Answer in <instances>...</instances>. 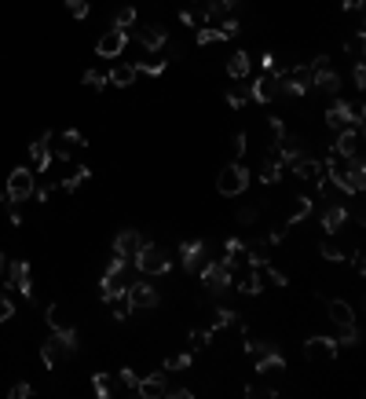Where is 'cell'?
I'll return each mask as SVG.
<instances>
[{"instance_id": "cell-1", "label": "cell", "mask_w": 366, "mask_h": 399, "mask_svg": "<svg viewBox=\"0 0 366 399\" xmlns=\"http://www.w3.org/2000/svg\"><path fill=\"white\" fill-rule=\"evenodd\" d=\"M326 315H330V322L341 330V341L337 344H359V315H355V308L348 300H341V297H333L326 300Z\"/></svg>"}, {"instance_id": "cell-2", "label": "cell", "mask_w": 366, "mask_h": 399, "mask_svg": "<svg viewBox=\"0 0 366 399\" xmlns=\"http://www.w3.org/2000/svg\"><path fill=\"white\" fill-rule=\"evenodd\" d=\"M128 286H132V279H128V260L114 253V260H110V264H106V271H103V282H99V293H103V300L110 304L114 297H125V293H128Z\"/></svg>"}, {"instance_id": "cell-3", "label": "cell", "mask_w": 366, "mask_h": 399, "mask_svg": "<svg viewBox=\"0 0 366 399\" xmlns=\"http://www.w3.org/2000/svg\"><path fill=\"white\" fill-rule=\"evenodd\" d=\"M249 183H253V172L245 169V162H228V165L220 169V176H217V191H220L223 198L245 194V191H249Z\"/></svg>"}, {"instance_id": "cell-4", "label": "cell", "mask_w": 366, "mask_h": 399, "mask_svg": "<svg viewBox=\"0 0 366 399\" xmlns=\"http://www.w3.org/2000/svg\"><path fill=\"white\" fill-rule=\"evenodd\" d=\"M202 286H206V293H212V297H220V293H228L234 286V271L228 268V260H209L206 268L198 271Z\"/></svg>"}, {"instance_id": "cell-5", "label": "cell", "mask_w": 366, "mask_h": 399, "mask_svg": "<svg viewBox=\"0 0 366 399\" xmlns=\"http://www.w3.org/2000/svg\"><path fill=\"white\" fill-rule=\"evenodd\" d=\"M34 183H37V172L26 169V165H19V169L8 172V183H4V194L12 205H23L26 198H34Z\"/></svg>"}, {"instance_id": "cell-6", "label": "cell", "mask_w": 366, "mask_h": 399, "mask_svg": "<svg viewBox=\"0 0 366 399\" xmlns=\"http://www.w3.org/2000/svg\"><path fill=\"white\" fill-rule=\"evenodd\" d=\"M132 264H136L139 271H143V275H169L172 260H169V253H165L161 246H150V242H147V246L136 253Z\"/></svg>"}, {"instance_id": "cell-7", "label": "cell", "mask_w": 366, "mask_h": 399, "mask_svg": "<svg viewBox=\"0 0 366 399\" xmlns=\"http://www.w3.org/2000/svg\"><path fill=\"white\" fill-rule=\"evenodd\" d=\"M311 85H315V73H311L308 62H300V66H293V70H282V92L286 96L300 99V96L311 92Z\"/></svg>"}, {"instance_id": "cell-8", "label": "cell", "mask_w": 366, "mask_h": 399, "mask_svg": "<svg viewBox=\"0 0 366 399\" xmlns=\"http://www.w3.org/2000/svg\"><path fill=\"white\" fill-rule=\"evenodd\" d=\"M249 96L256 103H275L278 96H282V70H264L249 85Z\"/></svg>"}, {"instance_id": "cell-9", "label": "cell", "mask_w": 366, "mask_h": 399, "mask_svg": "<svg viewBox=\"0 0 366 399\" xmlns=\"http://www.w3.org/2000/svg\"><path fill=\"white\" fill-rule=\"evenodd\" d=\"M180 264H183V271L198 275V271L209 264L206 242H202V238H183V242H180Z\"/></svg>"}, {"instance_id": "cell-10", "label": "cell", "mask_w": 366, "mask_h": 399, "mask_svg": "<svg viewBox=\"0 0 366 399\" xmlns=\"http://www.w3.org/2000/svg\"><path fill=\"white\" fill-rule=\"evenodd\" d=\"M125 44H128V29H106V34L95 40V55L99 59H117L125 51Z\"/></svg>"}, {"instance_id": "cell-11", "label": "cell", "mask_w": 366, "mask_h": 399, "mask_svg": "<svg viewBox=\"0 0 366 399\" xmlns=\"http://www.w3.org/2000/svg\"><path fill=\"white\" fill-rule=\"evenodd\" d=\"M4 286L8 289H19L23 297H34V282H29V264H26V260H12V264H8Z\"/></svg>"}, {"instance_id": "cell-12", "label": "cell", "mask_w": 366, "mask_h": 399, "mask_svg": "<svg viewBox=\"0 0 366 399\" xmlns=\"http://www.w3.org/2000/svg\"><path fill=\"white\" fill-rule=\"evenodd\" d=\"M48 143H51V132H40L37 140L29 143V162H34L29 169H34L37 176L51 169V146H48Z\"/></svg>"}, {"instance_id": "cell-13", "label": "cell", "mask_w": 366, "mask_h": 399, "mask_svg": "<svg viewBox=\"0 0 366 399\" xmlns=\"http://www.w3.org/2000/svg\"><path fill=\"white\" fill-rule=\"evenodd\" d=\"M84 146H88V140H84L77 129H66V132L56 136V157H59V162H70V157L77 151H84Z\"/></svg>"}, {"instance_id": "cell-14", "label": "cell", "mask_w": 366, "mask_h": 399, "mask_svg": "<svg viewBox=\"0 0 366 399\" xmlns=\"http://www.w3.org/2000/svg\"><path fill=\"white\" fill-rule=\"evenodd\" d=\"M143 246H147V238L139 235L136 227H125L121 235L114 238V253H117V257H125V260H136V253H139Z\"/></svg>"}, {"instance_id": "cell-15", "label": "cell", "mask_w": 366, "mask_h": 399, "mask_svg": "<svg viewBox=\"0 0 366 399\" xmlns=\"http://www.w3.org/2000/svg\"><path fill=\"white\" fill-rule=\"evenodd\" d=\"M359 143H363V125H348V129H341V132H337V140H333L330 151H333V154L352 157V154H359Z\"/></svg>"}, {"instance_id": "cell-16", "label": "cell", "mask_w": 366, "mask_h": 399, "mask_svg": "<svg viewBox=\"0 0 366 399\" xmlns=\"http://www.w3.org/2000/svg\"><path fill=\"white\" fill-rule=\"evenodd\" d=\"M125 297H128L132 308H158V304H161V293L150 286V282H132Z\"/></svg>"}, {"instance_id": "cell-17", "label": "cell", "mask_w": 366, "mask_h": 399, "mask_svg": "<svg viewBox=\"0 0 366 399\" xmlns=\"http://www.w3.org/2000/svg\"><path fill=\"white\" fill-rule=\"evenodd\" d=\"M289 169H293V176H297V180H304V183L326 180V165H322L319 157H300V162H293Z\"/></svg>"}, {"instance_id": "cell-18", "label": "cell", "mask_w": 366, "mask_h": 399, "mask_svg": "<svg viewBox=\"0 0 366 399\" xmlns=\"http://www.w3.org/2000/svg\"><path fill=\"white\" fill-rule=\"evenodd\" d=\"M165 385H169L165 370H154V374L139 377V385H136V396H139V399H161V396H165Z\"/></svg>"}, {"instance_id": "cell-19", "label": "cell", "mask_w": 366, "mask_h": 399, "mask_svg": "<svg viewBox=\"0 0 366 399\" xmlns=\"http://www.w3.org/2000/svg\"><path fill=\"white\" fill-rule=\"evenodd\" d=\"M139 44H143L147 51H161L169 44V29L161 26V23H147V26H139Z\"/></svg>"}, {"instance_id": "cell-20", "label": "cell", "mask_w": 366, "mask_h": 399, "mask_svg": "<svg viewBox=\"0 0 366 399\" xmlns=\"http://www.w3.org/2000/svg\"><path fill=\"white\" fill-rule=\"evenodd\" d=\"M337 348H341V344L333 337H308L304 341V355H308V359H319V363H330L333 355H337Z\"/></svg>"}, {"instance_id": "cell-21", "label": "cell", "mask_w": 366, "mask_h": 399, "mask_svg": "<svg viewBox=\"0 0 366 399\" xmlns=\"http://www.w3.org/2000/svg\"><path fill=\"white\" fill-rule=\"evenodd\" d=\"M344 224H348V209H344V202H330V209L322 213V235H341Z\"/></svg>"}, {"instance_id": "cell-22", "label": "cell", "mask_w": 366, "mask_h": 399, "mask_svg": "<svg viewBox=\"0 0 366 399\" xmlns=\"http://www.w3.org/2000/svg\"><path fill=\"white\" fill-rule=\"evenodd\" d=\"M136 77H139L136 62H117V66L106 73V85H110V88H132Z\"/></svg>"}, {"instance_id": "cell-23", "label": "cell", "mask_w": 366, "mask_h": 399, "mask_svg": "<svg viewBox=\"0 0 366 399\" xmlns=\"http://www.w3.org/2000/svg\"><path fill=\"white\" fill-rule=\"evenodd\" d=\"M311 73H315V85H311V92H322V96H333V99H337V92H341L337 70L326 66V70H311Z\"/></svg>"}, {"instance_id": "cell-24", "label": "cell", "mask_w": 366, "mask_h": 399, "mask_svg": "<svg viewBox=\"0 0 366 399\" xmlns=\"http://www.w3.org/2000/svg\"><path fill=\"white\" fill-rule=\"evenodd\" d=\"M249 70H253V62L245 51H234V55H228V77L231 81H245L249 77Z\"/></svg>"}, {"instance_id": "cell-25", "label": "cell", "mask_w": 366, "mask_h": 399, "mask_svg": "<svg viewBox=\"0 0 366 399\" xmlns=\"http://www.w3.org/2000/svg\"><path fill=\"white\" fill-rule=\"evenodd\" d=\"M326 125L333 132H341V129H348L352 118H348V107H344V99H333L330 103V110H326Z\"/></svg>"}, {"instance_id": "cell-26", "label": "cell", "mask_w": 366, "mask_h": 399, "mask_svg": "<svg viewBox=\"0 0 366 399\" xmlns=\"http://www.w3.org/2000/svg\"><path fill=\"white\" fill-rule=\"evenodd\" d=\"M344 51L352 55V62H363L366 59V29H352L344 37Z\"/></svg>"}, {"instance_id": "cell-27", "label": "cell", "mask_w": 366, "mask_h": 399, "mask_svg": "<svg viewBox=\"0 0 366 399\" xmlns=\"http://www.w3.org/2000/svg\"><path fill=\"white\" fill-rule=\"evenodd\" d=\"M234 286H239V293H245V297H256L264 286H260V271L256 268H245V275L234 279Z\"/></svg>"}, {"instance_id": "cell-28", "label": "cell", "mask_w": 366, "mask_h": 399, "mask_svg": "<svg viewBox=\"0 0 366 399\" xmlns=\"http://www.w3.org/2000/svg\"><path fill=\"white\" fill-rule=\"evenodd\" d=\"M319 257L330 260V264H341V260H344V246L337 242V235H326V238H322V242H319Z\"/></svg>"}, {"instance_id": "cell-29", "label": "cell", "mask_w": 366, "mask_h": 399, "mask_svg": "<svg viewBox=\"0 0 366 399\" xmlns=\"http://www.w3.org/2000/svg\"><path fill=\"white\" fill-rule=\"evenodd\" d=\"M282 172H286V169H282V162H278V154H271V157H267V162L260 165V176H256V180L271 187V183L282 180Z\"/></svg>"}, {"instance_id": "cell-30", "label": "cell", "mask_w": 366, "mask_h": 399, "mask_svg": "<svg viewBox=\"0 0 366 399\" xmlns=\"http://www.w3.org/2000/svg\"><path fill=\"white\" fill-rule=\"evenodd\" d=\"M191 363H195V352H176V355H165L161 370H165V374H180V370H191Z\"/></svg>"}, {"instance_id": "cell-31", "label": "cell", "mask_w": 366, "mask_h": 399, "mask_svg": "<svg viewBox=\"0 0 366 399\" xmlns=\"http://www.w3.org/2000/svg\"><path fill=\"white\" fill-rule=\"evenodd\" d=\"M311 198H297L293 202V209H289V216H286V227H297V224H304V220L311 216Z\"/></svg>"}, {"instance_id": "cell-32", "label": "cell", "mask_w": 366, "mask_h": 399, "mask_svg": "<svg viewBox=\"0 0 366 399\" xmlns=\"http://www.w3.org/2000/svg\"><path fill=\"white\" fill-rule=\"evenodd\" d=\"M245 103H253L249 85H245V81H234V88H228V107H231V110H242Z\"/></svg>"}, {"instance_id": "cell-33", "label": "cell", "mask_w": 366, "mask_h": 399, "mask_svg": "<svg viewBox=\"0 0 366 399\" xmlns=\"http://www.w3.org/2000/svg\"><path fill=\"white\" fill-rule=\"evenodd\" d=\"M245 151H249V136H245V132H234L231 143H228V162H242Z\"/></svg>"}, {"instance_id": "cell-34", "label": "cell", "mask_w": 366, "mask_h": 399, "mask_svg": "<svg viewBox=\"0 0 366 399\" xmlns=\"http://www.w3.org/2000/svg\"><path fill=\"white\" fill-rule=\"evenodd\" d=\"M136 23H139V12H136L132 4H121V8H117V15H114V29H132Z\"/></svg>"}, {"instance_id": "cell-35", "label": "cell", "mask_w": 366, "mask_h": 399, "mask_svg": "<svg viewBox=\"0 0 366 399\" xmlns=\"http://www.w3.org/2000/svg\"><path fill=\"white\" fill-rule=\"evenodd\" d=\"M88 176H92V169H88V165H81V169H73V172L66 176V180H59V191H77V187L88 180Z\"/></svg>"}, {"instance_id": "cell-36", "label": "cell", "mask_w": 366, "mask_h": 399, "mask_svg": "<svg viewBox=\"0 0 366 399\" xmlns=\"http://www.w3.org/2000/svg\"><path fill=\"white\" fill-rule=\"evenodd\" d=\"M195 40H198V48H209V44H220V29L217 26H198L195 29Z\"/></svg>"}, {"instance_id": "cell-37", "label": "cell", "mask_w": 366, "mask_h": 399, "mask_svg": "<svg viewBox=\"0 0 366 399\" xmlns=\"http://www.w3.org/2000/svg\"><path fill=\"white\" fill-rule=\"evenodd\" d=\"M92 388H95V396H99V399H110L114 396V377L99 370V374L92 377Z\"/></svg>"}, {"instance_id": "cell-38", "label": "cell", "mask_w": 366, "mask_h": 399, "mask_svg": "<svg viewBox=\"0 0 366 399\" xmlns=\"http://www.w3.org/2000/svg\"><path fill=\"white\" fill-rule=\"evenodd\" d=\"M139 73H147V77H161V73L169 70V59H147V62H136Z\"/></svg>"}, {"instance_id": "cell-39", "label": "cell", "mask_w": 366, "mask_h": 399, "mask_svg": "<svg viewBox=\"0 0 366 399\" xmlns=\"http://www.w3.org/2000/svg\"><path fill=\"white\" fill-rule=\"evenodd\" d=\"M59 352H62V348H59V341H56V337L45 341V344H40V363H45L48 370H51V366L59 363Z\"/></svg>"}, {"instance_id": "cell-40", "label": "cell", "mask_w": 366, "mask_h": 399, "mask_svg": "<svg viewBox=\"0 0 366 399\" xmlns=\"http://www.w3.org/2000/svg\"><path fill=\"white\" fill-rule=\"evenodd\" d=\"M81 81H84L92 92H103V88H106V73H103V70H84Z\"/></svg>"}, {"instance_id": "cell-41", "label": "cell", "mask_w": 366, "mask_h": 399, "mask_svg": "<svg viewBox=\"0 0 366 399\" xmlns=\"http://www.w3.org/2000/svg\"><path fill=\"white\" fill-rule=\"evenodd\" d=\"M66 12H70L73 18H88V12H92V0H66Z\"/></svg>"}, {"instance_id": "cell-42", "label": "cell", "mask_w": 366, "mask_h": 399, "mask_svg": "<svg viewBox=\"0 0 366 399\" xmlns=\"http://www.w3.org/2000/svg\"><path fill=\"white\" fill-rule=\"evenodd\" d=\"M51 191H59V183H56V180H45V183H34V198H37V202H40V205H45V202H48V198H51Z\"/></svg>"}, {"instance_id": "cell-43", "label": "cell", "mask_w": 366, "mask_h": 399, "mask_svg": "<svg viewBox=\"0 0 366 399\" xmlns=\"http://www.w3.org/2000/svg\"><path fill=\"white\" fill-rule=\"evenodd\" d=\"M110 304H114V319L117 322H125L128 315H132V304H128V297H114Z\"/></svg>"}, {"instance_id": "cell-44", "label": "cell", "mask_w": 366, "mask_h": 399, "mask_svg": "<svg viewBox=\"0 0 366 399\" xmlns=\"http://www.w3.org/2000/svg\"><path fill=\"white\" fill-rule=\"evenodd\" d=\"M344 107H348V118H352V125H363V118H366L363 99H352V103H344Z\"/></svg>"}, {"instance_id": "cell-45", "label": "cell", "mask_w": 366, "mask_h": 399, "mask_svg": "<svg viewBox=\"0 0 366 399\" xmlns=\"http://www.w3.org/2000/svg\"><path fill=\"white\" fill-rule=\"evenodd\" d=\"M12 315H15V300L8 297V293H0V326H4V322L12 319Z\"/></svg>"}, {"instance_id": "cell-46", "label": "cell", "mask_w": 366, "mask_h": 399, "mask_svg": "<svg viewBox=\"0 0 366 399\" xmlns=\"http://www.w3.org/2000/svg\"><path fill=\"white\" fill-rule=\"evenodd\" d=\"M256 216H260V209H256V205H245V209H239V224H242V227L256 224Z\"/></svg>"}, {"instance_id": "cell-47", "label": "cell", "mask_w": 366, "mask_h": 399, "mask_svg": "<svg viewBox=\"0 0 366 399\" xmlns=\"http://www.w3.org/2000/svg\"><path fill=\"white\" fill-rule=\"evenodd\" d=\"M352 81H355V92H363V88H366V62H355Z\"/></svg>"}, {"instance_id": "cell-48", "label": "cell", "mask_w": 366, "mask_h": 399, "mask_svg": "<svg viewBox=\"0 0 366 399\" xmlns=\"http://www.w3.org/2000/svg\"><path fill=\"white\" fill-rule=\"evenodd\" d=\"M165 396H172V399H191L195 392H191L187 385H165Z\"/></svg>"}, {"instance_id": "cell-49", "label": "cell", "mask_w": 366, "mask_h": 399, "mask_svg": "<svg viewBox=\"0 0 366 399\" xmlns=\"http://www.w3.org/2000/svg\"><path fill=\"white\" fill-rule=\"evenodd\" d=\"M117 377H121V385H125V388H132V392H136V385H139V374L132 370V366H125V370L117 374Z\"/></svg>"}, {"instance_id": "cell-50", "label": "cell", "mask_w": 366, "mask_h": 399, "mask_svg": "<svg viewBox=\"0 0 366 399\" xmlns=\"http://www.w3.org/2000/svg\"><path fill=\"white\" fill-rule=\"evenodd\" d=\"M12 399H29L34 396V385H26V381H19V385H12V392H8Z\"/></svg>"}, {"instance_id": "cell-51", "label": "cell", "mask_w": 366, "mask_h": 399, "mask_svg": "<svg viewBox=\"0 0 366 399\" xmlns=\"http://www.w3.org/2000/svg\"><path fill=\"white\" fill-rule=\"evenodd\" d=\"M212 4H220V0H191V12H198L202 18H206V12H209Z\"/></svg>"}, {"instance_id": "cell-52", "label": "cell", "mask_w": 366, "mask_h": 399, "mask_svg": "<svg viewBox=\"0 0 366 399\" xmlns=\"http://www.w3.org/2000/svg\"><path fill=\"white\" fill-rule=\"evenodd\" d=\"M341 8H344V12H352V15H363L366 0H341Z\"/></svg>"}, {"instance_id": "cell-53", "label": "cell", "mask_w": 366, "mask_h": 399, "mask_svg": "<svg viewBox=\"0 0 366 399\" xmlns=\"http://www.w3.org/2000/svg\"><path fill=\"white\" fill-rule=\"evenodd\" d=\"M352 268L359 271V275H363V271H366V260H363V253H359V249H355V253H352Z\"/></svg>"}, {"instance_id": "cell-54", "label": "cell", "mask_w": 366, "mask_h": 399, "mask_svg": "<svg viewBox=\"0 0 366 399\" xmlns=\"http://www.w3.org/2000/svg\"><path fill=\"white\" fill-rule=\"evenodd\" d=\"M223 4H228V8H239V4H242V0H223Z\"/></svg>"}, {"instance_id": "cell-55", "label": "cell", "mask_w": 366, "mask_h": 399, "mask_svg": "<svg viewBox=\"0 0 366 399\" xmlns=\"http://www.w3.org/2000/svg\"><path fill=\"white\" fill-rule=\"evenodd\" d=\"M4 264H8V260H4V253H0V271H4Z\"/></svg>"}, {"instance_id": "cell-56", "label": "cell", "mask_w": 366, "mask_h": 399, "mask_svg": "<svg viewBox=\"0 0 366 399\" xmlns=\"http://www.w3.org/2000/svg\"><path fill=\"white\" fill-rule=\"evenodd\" d=\"M4 198H8V194H4V191H0V202H4Z\"/></svg>"}]
</instances>
